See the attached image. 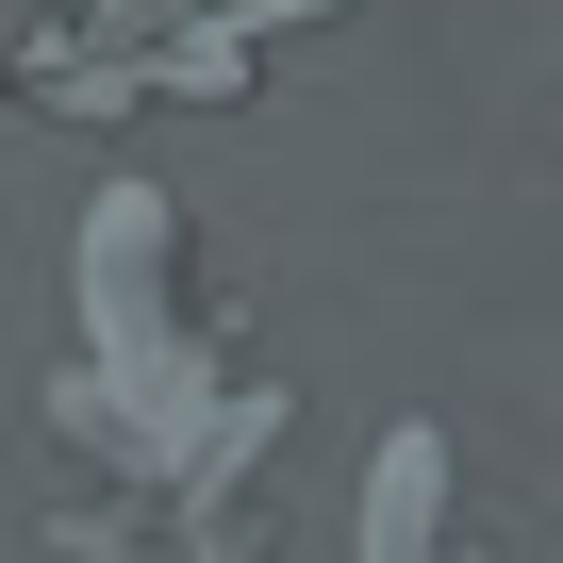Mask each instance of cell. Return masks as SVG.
Returning <instances> with one entry per match:
<instances>
[{
  "label": "cell",
  "mask_w": 563,
  "mask_h": 563,
  "mask_svg": "<svg viewBox=\"0 0 563 563\" xmlns=\"http://www.w3.org/2000/svg\"><path fill=\"white\" fill-rule=\"evenodd\" d=\"M34 431L84 464V497L51 514V563H249V497H265V448L299 431V382L249 365V299L166 183L84 199Z\"/></svg>",
  "instance_id": "1"
},
{
  "label": "cell",
  "mask_w": 563,
  "mask_h": 563,
  "mask_svg": "<svg viewBox=\"0 0 563 563\" xmlns=\"http://www.w3.org/2000/svg\"><path fill=\"white\" fill-rule=\"evenodd\" d=\"M349 18V0H67L51 34L0 51V84L51 117H133V100H249L282 34Z\"/></svg>",
  "instance_id": "2"
},
{
  "label": "cell",
  "mask_w": 563,
  "mask_h": 563,
  "mask_svg": "<svg viewBox=\"0 0 563 563\" xmlns=\"http://www.w3.org/2000/svg\"><path fill=\"white\" fill-rule=\"evenodd\" d=\"M349 563H497V547H481V497H464V448H448L431 415H415V431H382Z\"/></svg>",
  "instance_id": "3"
}]
</instances>
